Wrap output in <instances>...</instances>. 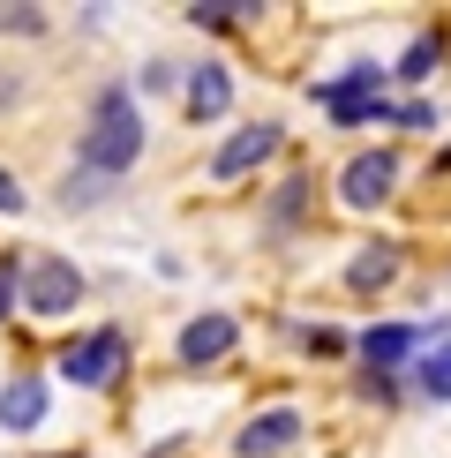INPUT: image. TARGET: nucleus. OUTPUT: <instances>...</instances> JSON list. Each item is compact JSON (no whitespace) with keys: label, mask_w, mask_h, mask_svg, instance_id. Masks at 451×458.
Returning a JSON list of instances; mask_svg holds the SVG:
<instances>
[{"label":"nucleus","mask_w":451,"mask_h":458,"mask_svg":"<svg viewBox=\"0 0 451 458\" xmlns=\"http://www.w3.org/2000/svg\"><path fill=\"white\" fill-rule=\"evenodd\" d=\"M241 15H256L249 0H196V8H188V23H203V30H226V23H241Z\"/></svg>","instance_id":"13"},{"label":"nucleus","mask_w":451,"mask_h":458,"mask_svg":"<svg viewBox=\"0 0 451 458\" xmlns=\"http://www.w3.org/2000/svg\"><path fill=\"white\" fill-rule=\"evenodd\" d=\"M0 211H23V181L15 174H0Z\"/></svg>","instance_id":"17"},{"label":"nucleus","mask_w":451,"mask_h":458,"mask_svg":"<svg viewBox=\"0 0 451 458\" xmlns=\"http://www.w3.org/2000/svg\"><path fill=\"white\" fill-rule=\"evenodd\" d=\"M294 444H301V413H294V406H271V413H256V421L234 436V451H241V458H286Z\"/></svg>","instance_id":"6"},{"label":"nucleus","mask_w":451,"mask_h":458,"mask_svg":"<svg viewBox=\"0 0 451 458\" xmlns=\"http://www.w3.org/2000/svg\"><path fill=\"white\" fill-rule=\"evenodd\" d=\"M406 353H413V331H406V323H369V331H362V360H369V376H391Z\"/></svg>","instance_id":"10"},{"label":"nucleus","mask_w":451,"mask_h":458,"mask_svg":"<svg viewBox=\"0 0 451 458\" xmlns=\"http://www.w3.org/2000/svg\"><path fill=\"white\" fill-rule=\"evenodd\" d=\"M391 188H399V158H391V150H353V158L338 165V196H346L353 211L391 203Z\"/></svg>","instance_id":"4"},{"label":"nucleus","mask_w":451,"mask_h":458,"mask_svg":"<svg viewBox=\"0 0 451 458\" xmlns=\"http://www.w3.org/2000/svg\"><path fill=\"white\" fill-rule=\"evenodd\" d=\"M15 271H23V263L0 256V323H8V309H15Z\"/></svg>","instance_id":"15"},{"label":"nucleus","mask_w":451,"mask_h":458,"mask_svg":"<svg viewBox=\"0 0 451 458\" xmlns=\"http://www.w3.org/2000/svg\"><path fill=\"white\" fill-rule=\"evenodd\" d=\"M437 53H444L437 38H413V46H406V61H399V83H421V75L437 68Z\"/></svg>","instance_id":"14"},{"label":"nucleus","mask_w":451,"mask_h":458,"mask_svg":"<svg viewBox=\"0 0 451 458\" xmlns=\"http://www.w3.org/2000/svg\"><path fill=\"white\" fill-rule=\"evenodd\" d=\"M271 150H278V121H249L234 143H218V150H211V174H218V181H241V174H256Z\"/></svg>","instance_id":"5"},{"label":"nucleus","mask_w":451,"mask_h":458,"mask_svg":"<svg viewBox=\"0 0 451 458\" xmlns=\"http://www.w3.org/2000/svg\"><path fill=\"white\" fill-rule=\"evenodd\" d=\"M38 421H46V384H38V376H15V384L0 391V428H8V436H30Z\"/></svg>","instance_id":"9"},{"label":"nucleus","mask_w":451,"mask_h":458,"mask_svg":"<svg viewBox=\"0 0 451 458\" xmlns=\"http://www.w3.org/2000/svg\"><path fill=\"white\" fill-rule=\"evenodd\" d=\"M234 338H241V323L211 309V316L181 323V338H174V346H181V360H188V369H211V360H226V353H234Z\"/></svg>","instance_id":"7"},{"label":"nucleus","mask_w":451,"mask_h":458,"mask_svg":"<svg viewBox=\"0 0 451 458\" xmlns=\"http://www.w3.org/2000/svg\"><path fill=\"white\" fill-rule=\"evenodd\" d=\"M121 369H128V338L113 331V323H106V331H90V338H75V346L61 353V376H68V384H83V391H106Z\"/></svg>","instance_id":"3"},{"label":"nucleus","mask_w":451,"mask_h":458,"mask_svg":"<svg viewBox=\"0 0 451 458\" xmlns=\"http://www.w3.org/2000/svg\"><path fill=\"white\" fill-rule=\"evenodd\" d=\"M301 196H309V188L286 181V188H278V203H271V218H294V211H301Z\"/></svg>","instance_id":"16"},{"label":"nucleus","mask_w":451,"mask_h":458,"mask_svg":"<svg viewBox=\"0 0 451 458\" xmlns=\"http://www.w3.org/2000/svg\"><path fill=\"white\" fill-rule=\"evenodd\" d=\"M75 158H83L90 181H121L128 165L143 158V113H136V90L128 83H106L90 98V121L75 136Z\"/></svg>","instance_id":"1"},{"label":"nucleus","mask_w":451,"mask_h":458,"mask_svg":"<svg viewBox=\"0 0 451 458\" xmlns=\"http://www.w3.org/2000/svg\"><path fill=\"white\" fill-rule=\"evenodd\" d=\"M413 384H421L429 398H451V331H444L421 360H413Z\"/></svg>","instance_id":"12"},{"label":"nucleus","mask_w":451,"mask_h":458,"mask_svg":"<svg viewBox=\"0 0 451 458\" xmlns=\"http://www.w3.org/2000/svg\"><path fill=\"white\" fill-rule=\"evenodd\" d=\"M181 106H188V121H226V106H234V75H226L218 61H203L196 75H188V90H181Z\"/></svg>","instance_id":"8"},{"label":"nucleus","mask_w":451,"mask_h":458,"mask_svg":"<svg viewBox=\"0 0 451 458\" xmlns=\"http://www.w3.org/2000/svg\"><path fill=\"white\" fill-rule=\"evenodd\" d=\"M15 293H23L30 316H68L75 301H83V278H75L68 256H30L23 271H15Z\"/></svg>","instance_id":"2"},{"label":"nucleus","mask_w":451,"mask_h":458,"mask_svg":"<svg viewBox=\"0 0 451 458\" xmlns=\"http://www.w3.org/2000/svg\"><path fill=\"white\" fill-rule=\"evenodd\" d=\"M391 271H399V248L376 241V248H362V263L346 271V285H353V293H376V285H391Z\"/></svg>","instance_id":"11"}]
</instances>
